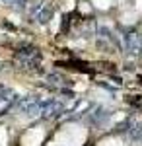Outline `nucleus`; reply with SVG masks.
Wrapping results in <instances>:
<instances>
[{
	"instance_id": "nucleus-9",
	"label": "nucleus",
	"mask_w": 142,
	"mask_h": 146,
	"mask_svg": "<svg viewBox=\"0 0 142 146\" xmlns=\"http://www.w3.org/2000/svg\"><path fill=\"white\" fill-rule=\"evenodd\" d=\"M56 27H58V16H56L55 22H53V31H56Z\"/></svg>"
},
{
	"instance_id": "nucleus-4",
	"label": "nucleus",
	"mask_w": 142,
	"mask_h": 146,
	"mask_svg": "<svg viewBox=\"0 0 142 146\" xmlns=\"http://www.w3.org/2000/svg\"><path fill=\"white\" fill-rule=\"evenodd\" d=\"M94 4H96V8H99V10H107L111 4H113V0H94Z\"/></svg>"
},
{
	"instance_id": "nucleus-5",
	"label": "nucleus",
	"mask_w": 142,
	"mask_h": 146,
	"mask_svg": "<svg viewBox=\"0 0 142 146\" xmlns=\"http://www.w3.org/2000/svg\"><path fill=\"white\" fill-rule=\"evenodd\" d=\"M121 20H123V22L125 23H134V14H129V12H125V14H123V16H121Z\"/></svg>"
},
{
	"instance_id": "nucleus-8",
	"label": "nucleus",
	"mask_w": 142,
	"mask_h": 146,
	"mask_svg": "<svg viewBox=\"0 0 142 146\" xmlns=\"http://www.w3.org/2000/svg\"><path fill=\"white\" fill-rule=\"evenodd\" d=\"M74 6V0H64V10H72Z\"/></svg>"
},
{
	"instance_id": "nucleus-3",
	"label": "nucleus",
	"mask_w": 142,
	"mask_h": 146,
	"mask_svg": "<svg viewBox=\"0 0 142 146\" xmlns=\"http://www.w3.org/2000/svg\"><path fill=\"white\" fill-rule=\"evenodd\" d=\"M98 146H123V142H121L119 138H105V140L99 142Z\"/></svg>"
},
{
	"instance_id": "nucleus-10",
	"label": "nucleus",
	"mask_w": 142,
	"mask_h": 146,
	"mask_svg": "<svg viewBox=\"0 0 142 146\" xmlns=\"http://www.w3.org/2000/svg\"><path fill=\"white\" fill-rule=\"evenodd\" d=\"M136 10L142 12V0H136Z\"/></svg>"
},
{
	"instance_id": "nucleus-12",
	"label": "nucleus",
	"mask_w": 142,
	"mask_h": 146,
	"mask_svg": "<svg viewBox=\"0 0 142 146\" xmlns=\"http://www.w3.org/2000/svg\"><path fill=\"white\" fill-rule=\"evenodd\" d=\"M136 146H142V142H140V144H136Z\"/></svg>"
},
{
	"instance_id": "nucleus-7",
	"label": "nucleus",
	"mask_w": 142,
	"mask_h": 146,
	"mask_svg": "<svg viewBox=\"0 0 142 146\" xmlns=\"http://www.w3.org/2000/svg\"><path fill=\"white\" fill-rule=\"evenodd\" d=\"M80 12H84V14H90V6H88L86 2H82V4H80Z\"/></svg>"
},
{
	"instance_id": "nucleus-1",
	"label": "nucleus",
	"mask_w": 142,
	"mask_h": 146,
	"mask_svg": "<svg viewBox=\"0 0 142 146\" xmlns=\"http://www.w3.org/2000/svg\"><path fill=\"white\" fill-rule=\"evenodd\" d=\"M86 140V129L80 125H66L56 135L55 142L51 146H82Z\"/></svg>"
},
{
	"instance_id": "nucleus-11",
	"label": "nucleus",
	"mask_w": 142,
	"mask_h": 146,
	"mask_svg": "<svg viewBox=\"0 0 142 146\" xmlns=\"http://www.w3.org/2000/svg\"><path fill=\"white\" fill-rule=\"evenodd\" d=\"M84 88H86V82H82V84H78V86H76V90H84Z\"/></svg>"
},
{
	"instance_id": "nucleus-6",
	"label": "nucleus",
	"mask_w": 142,
	"mask_h": 146,
	"mask_svg": "<svg viewBox=\"0 0 142 146\" xmlns=\"http://www.w3.org/2000/svg\"><path fill=\"white\" fill-rule=\"evenodd\" d=\"M6 142H8V133L0 127V146H6Z\"/></svg>"
},
{
	"instance_id": "nucleus-2",
	"label": "nucleus",
	"mask_w": 142,
	"mask_h": 146,
	"mask_svg": "<svg viewBox=\"0 0 142 146\" xmlns=\"http://www.w3.org/2000/svg\"><path fill=\"white\" fill-rule=\"evenodd\" d=\"M43 138H45V131L41 127H35V129H29L23 135L22 142H23V146H39L43 142Z\"/></svg>"
},
{
	"instance_id": "nucleus-13",
	"label": "nucleus",
	"mask_w": 142,
	"mask_h": 146,
	"mask_svg": "<svg viewBox=\"0 0 142 146\" xmlns=\"http://www.w3.org/2000/svg\"><path fill=\"white\" fill-rule=\"evenodd\" d=\"M121 2H127V0H121Z\"/></svg>"
}]
</instances>
